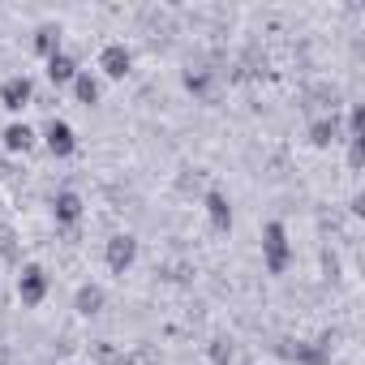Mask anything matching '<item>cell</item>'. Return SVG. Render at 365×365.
<instances>
[{
	"mask_svg": "<svg viewBox=\"0 0 365 365\" xmlns=\"http://www.w3.org/2000/svg\"><path fill=\"white\" fill-rule=\"evenodd\" d=\"M262 258H267V271H271V275H284V271H288L292 250H288L284 224H267V228H262Z\"/></svg>",
	"mask_w": 365,
	"mask_h": 365,
	"instance_id": "cell-1",
	"label": "cell"
},
{
	"mask_svg": "<svg viewBox=\"0 0 365 365\" xmlns=\"http://www.w3.org/2000/svg\"><path fill=\"white\" fill-rule=\"evenodd\" d=\"M73 95H78V103L91 108V103H99V82H95L91 73H78V78H73Z\"/></svg>",
	"mask_w": 365,
	"mask_h": 365,
	"instance_id": "cell-14",
	"label": "cell"
},
{
	"mask_svg": "<svg viewBox=\"0 0 365 365\" xmlns=\"http://www.w3.org/2000/svg\"><path fill=\"white\" fill-rule=\"evenodd\" d=\"M73 305H78V314H99L103 309V288H95V284H82L78 288V297H73Z\"/></svg>",
	"mask_w": 365,
	"mask_h": 365,
	"instance_id": "cell-12",
	"label": "cell"
},
{
	"mask_svg": "<svg viewBox=\"0 0 365 365\" xmlns=\"http://www.w3.org/2000/svg\"><path fill=\"white\" fill-rule=\"evenodd\" d=\"M185 86H190L198 99H207V95H211V69H190V73H185Z\"/></svg>",
	"mask_w": 365,
	"mask_h": 365,
	"instance_id": "cell-15",
	"label": "cell"
},
{
	"mask_svg": "<svg viewBox=\"0 0 365 365\" xmlns=\"http://www.w3.org/2000/svg\"><path fill=\"white\" fill-rule=\"evenodd\" d=\"M18 297H22V305H43V297H48V271L43 267H22V275H18Z\"/></svg>",
	"mask_w": 365,
	"mask_h": 365,
	"instance_id": "cell-3",
	"label": "cell"
},
{
	"mask_svg": "<svg viewBox=\"0 0 365 365\" xmlns=\"http://www.w3.org/2000/svg\"><path fill=\"white\" fill-rule=\"evenodd\" d=\"M207 356H211V365H232V339H211V348H207Z\"/></svg>",
	"mask_w": 365,
	"mask_h": 365,
	"instance_id": "cell-16",
	"label": "cell"
},
{
	"mask_svg": "<svg viewBox=\"0 0 365 365\" xmlns=\"http://www.w3.org/2000/svg\"><path fill=\"white\" fill-rule=\"evenodd\" d=\"M31 99H35V86H31L26 78H9L5 86H0V103H5L9 112H22Z\"/></svg>",
	"mask_w": 365,
	"mask_h": 365,
	"instance_id": "cell-6",
	"label": "cell"
},
{
	"mask_svg": "<svg viewBox=\"0 0 365 365\" xmlns=\"http://www.w3.org/2000/svg\"><path fill=\"white\" fill-rule=\"evenodd\" d=\"M48 78L61 86V82H73L78 78V61L69 56V52H56V56H48Z\"/></svg>",
	"mask_w": 365,
	"mask_h": 365,
	"instance_id": "cell-8",
	"label": "cell"
},
{
	"mask_svg": "<svg viewBox=\"0 0 365 365\" xmlns=\"http://www.w3.org/2000/svg\"><path fill=\"white\" fill-rule=\"evenodd\" d=\"M52 211H56V220H61V224H78V220H82V198H78L73 190H65V194H56Z\"/></svg>",
	"mask_w": 365,
	"mask_h": 365,
	"instance_id": "cell-9",
	"label": "cell"
},
{
	"mask_svg": "<svg viewBox=\"0 0 365 365\" xmlns=\"http://www.w3.org/2000/svg\"><path fill=\"white\" fill-rule=\"evenodd\" d=\"M5 146H9V150H31V146H35V129L22 125V120L9 125V129H5Z\"/></svg>",
	"mask_w": 365,
	"mask_h": 365,
	"instance_id": "cell-13",
	"label": "cell"
},
{
	"mask_svg": "<svg viewBox=\"0 0 365 365\" xmlns=\"http://www.w3.org/2000/svg\"><path fill=\"white\" fill-rule=\"evenodd\" d=\"M103 258H108V271H112V275H125V271L133 267V258H138V241H133L129 232H116V237H108Z\"/></svg>",
	"mask_w": 365,
	"mask_h": 365,
	"instance_id": "cell-2",
	"label": "cell"
},
{
	"mask_svg": "<svg viewBox=\"0 0 365 365\" xmlns=\"http://www.w3.org/2000/svg\"><path fill=\"white\" fill-rule=\"evenodd\" d=\"M35 52H39V56H56V52H61V26L43 22V26L35 31Z\"/></svg>",
	"mask_w": 365,
	"mask_h": 365,
	"instance_id": "cell-11",
	"label": "cell"
},
{
	"mask_svg": "<svg viewBox=\"0 0 365 365\" xmlns=\"http://www.w3.org/2000/svg\"><path fill=\"white\" fill-rule=\"evenodd\" d=\"M207 215H211V228L215 232H228L232 228V207L224 194H207Z\"/></svg>",
	"mask_w": 365,
	"mask_h": 365,
	"instance_id": "cell-7",
	"label": "cell"
},
{
	"mask_svg": "<svg viewBox=\"0 0 365 365\" xmlns=\"http://www.w3.org/2000/svg\"><path fill=\"white\" fill-rule=\"evenodd\" d=\"M129 65H133V56H129V48H125V43H108V48L99 52V69H103L108 78H125V73H129Z\"/></svg>",
	"mask_w": 365,
	"mask_h": 365,
	"instance_id": "cell-5",
	"label": "cell"
},
{
	"mask_svg": "<svg viewBox=\"0 0 365 365\" xmlns=\"http://www.w3.org/2000/svg\"><path fill=\"white\" fill-rule=\"evenodd\" d=\"M361 163H365V146H361V138H348V168L361 172Z\"/></svg>",
	"mask_w": 365,
	"mask_h": 365,
	"instance_id": "cell-18",
	"label": "cell"
},
{
	"mask_svg": "<svg viewBox=\"0 0 365 365\" xmlns=\"http://www.w3.org/2000/svg\"><path fill=\"white\" fill-rule=\"evenodd\" d=\"M0 258L18 262V232H14L9 224H0Z\"/></svg>",
	"mask_w": 365,
	"mask_h": 365,
	"instance_id": "cell-17",
	"label": "cell"
},
{
	"mask_svg": "<svg viewBox=\"0 0 365 365\" xmlns=\"http://www.w3.org/2000/svg\"><path fill=\"white\" fill-rule=\"evenodd\" d=\"M309 142H314V146H331V142H339V120H335V112L309 125Z\"/></svg>",
	"mask_w": 365,
	"mask_h": 365,
	"instance_id": "cell-10",
	"label": "cell"
},
{
	"mask_svg": "<svg viewBox=\"0 0 365 365\" xmlns=\"http://www.w3.org/2000/svg\"><path fill=\"white\" fill-rule=\"evenodd\" d=\"M43 142H48V150H52L56 159H65V155H73V150H78V138H73V129H69L65 120H48Z\"/></svg>",
	"mask_w": 365,
	"mask_h": 365,
	"instance_id": "cell-4",
	"label": "cell"
}]
</instances>
